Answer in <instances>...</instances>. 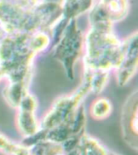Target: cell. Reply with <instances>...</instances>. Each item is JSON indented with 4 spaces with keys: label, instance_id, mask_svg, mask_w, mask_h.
<instances>
[{
    "label": "cell",
    "instance_id": "1",
    "mask_svg": "<svg viewBox=\"0 0 138 155\" xmlns=\"http://www.w3.org/2000/svg\"><path fill=\"white\" fill-rule=\"evenodd\" d=\"M50 45L51 37L48 31L5 34L0 40V71L2 79L7 80V83L30 87L35 58Z\"/></svg>",
    "mask_w": 138,
    "mask_h": 155
},
{
    "label": "cell",
    "instance_id": "2",
    "mask_svg": "<svg viewBox=\"0 0 138 155\" xmlns=\"http://www.w3.org/2000/svg\"><path fill=\"white\" fill-rule=\"evenodd\" d=\"M122 55V41L113 28L89 27L84 34L82 53L83 74H111L118 66Z\"/></svg>",
    "mask_w": 138,
    "mask_h": 155
},
{
    "label": "cell",
    "instance_id": "3",
    "mask_svg": "<svg viewBox=\"0 0 138 155\" xmlns=\"http://www.w3.org/2000/svg\"><path fill=\"white\" fill-rule=\"evenodd\" d=\"M53 58L62 66L66 77L74 78V67L82 57L84 34L77 25V19H70L58 41L53 46Z\"/></svg>",
    "mask_w": 138,
    "mask_h": 155
},
{
    "label": "cell",
    "instance_id": "4",
    "mask_svg": "<svg viewBox=\"0 0 138 155\" xmlns=\"http://www.w3.org/2000/svg\"><path fill=\"white\" fill-rule=\"evenodd\" d=\"M0 28L5 34L33 33L42 31L34 9L19 3L0 0Z\"/></svg>",
    "mask_w": 138,
    "mask_h": 155
},
{
    "label": "cell",
    "instance_id": "5",
    "mask_svg": "<svg viewBox=\"0 0 138 155\" xmlns=\"http://www.w3.org/2000/svg\"><path fill=\"white\" fill-rule=\"evenodd\" d=\"M90 92L89 82L83 78L82 83L74 91L59 97L54 101L40 124L41 129L48 131L70 120Z\"/></svg>",
    "mask_w": 138,
    "mask_h": 155
},
{
    "label": "cell",
    "instance_id": "6",
    "mask_svg": "<svg viewBox=\"0 0 138 155\" xmlns=\"http://www.w3.org/2000/svg\"><path fill=\"white\" fill-rule=\"evenodd\" d=\"M138 38L137 31L128 35L122 41V55L115 71L117 85L124 87L128 84L137 72Z\"/></svg>",
    "mask_w": 138,
    "mask_h": 155
},
{
    "label": "cell",
    "instance_id": "7",
    "mask_svg": "<svg viewBox=\"0 0 138 155\" xmlns=\"http://www.w3.org/2000/svg\"><path fill=\"white\" fill-rule=\"evenodd\" d=\"M138 93L135 90L129 94L121 111V130L126 143L134 150H137Z\"/></svg>",
    "mask_w": 138,
    "mask_h": 155
},
{
    "label": "cell",
    "instance_id": "8",
    "mask_svg": "<svg viewBox=\"0 0 138 155\" xmlns=\"http://www.w3.org/2000/svg\"><path fill=\"white\" fill-rule=\"evenodd\" d=\"M37 106L36 98L28 92L17 107L16 126L24 137L33 135L41 128L36 118Z\"/></svg>",
    "mask_w": 138,
    "mask_h": 155
},
{
    "label": "cell",
    "instance_id": "9",
    "mask_svg": "<svg viewBox=\"0 0 138 155\" xmlns=\"http://www.w3.org/2000/svg\"><path fill=\"white\" fill-rule=\"evenodd\" d=\"M66 155H120L107 149L100 141L91 136L84 133L77 146Z\"/></svg>",
    "mask_w": 138,
    "mask_h": 155
},
{
    "label": "cell",
    "instance_id": "10",
    "mask_svg": "<svg viewBox=\"0 0 138 155\" xmlns=\"http://www.w3.org/2000/svg\"><path fill=\"white\" fill-rule=\"evenodd\" d=\"M114 24L123 21L130 11L129 0H99Z\"/></svg>",
    "mask_w": 138,
    "mask_h": 155
},
{
    "label": "cell",
    "instance_id": "11",
    "mask_svg": "<svg viewBox=\"0 0 138 155\" xmlns=\"http://www.w3.org/2000/svg\"><path fill=\"white\" fill-rule=\"evenodd\" d=\"M95 0H61L62 15L67 19H77L91 8Z\"/></svg>",
    "mask_w": 138,
    "mask_h": 155
},
{
    "label": "cell",
    "instance_id": "12",
    "mask_svg": "<svg viewBox=\"0 0 138 155\" xmlns=\"http://www.w3.org/2000/svg\"><path fill=\"white\" fill-rule=\"evenodd\" d=\"M112 104L107 98L100 97L92 102L90 108V113L92 118L102 120L108 118L112 113Z\"/></svg>",
    "mask_w": 138,
    "mask_h": 155
},
{
    "label": "cell",
    "instance_id": "13",
    "mask_svg": "<svg viewBox=\"0 0 138 155\" xmlns=\"http://www.w3.org/2000/svg\"><path fill=\"white\" fill-rule=\"evenodd\" d=\"M40 1L41 0H19V3H21L23 6L29 9H34Z\"/></svg>",
    "mask_w": 138,
    "mask_h": 155
},
{
    "label": "cell",
    "instance_id": "14",
    "mask_svg": "<svg viewBox=\"0 0 138 155\" xmlns=\"http://www.w3.org/2000/svg\"><path fill=\"white\" fill-rule=\"evenodd\" d=\"M2 1H7V2H19V0H2Z\"/></svg>",
    "mask_w": 138,
    "mask_h": 155
},
{
    "label": "cell",
    "instance_id": "15",
    "mask_svg": "<svg viewBox=\"0 0 138 155\" xmlns=\"http://www.w3.org/2000/svg\"><path fill=\"white\" fill-rule=\"evenodd\" d=\"M2 79V74H1V71H0V82H1V80Z\"/></svg>",
    "mask_w": 138,
    "mask_h": 155
}]
</instances>
